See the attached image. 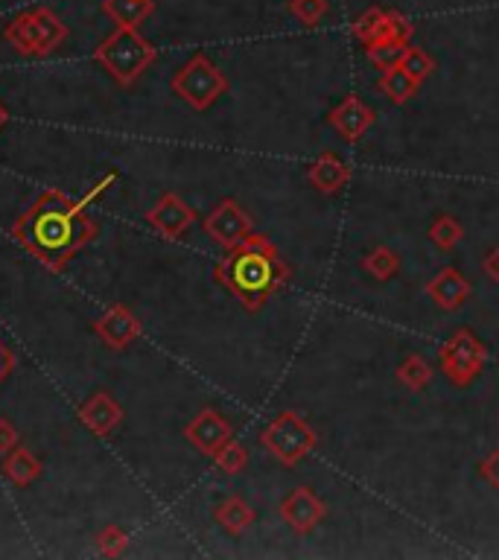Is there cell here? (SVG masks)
I'll use <instances>...</instances> for the list:
<instances>
[{
	"label": "cell",
	"instance_id": "cell-15",
	"mask_svg": "<svg viewBox=\"0 0 499 560\" xmlns=\"http://www.w3.org/2000/svg\"><path fill=\"white\" fill-rule=\"evenodd\" d=\"M427 295L447 313H456L470 298V280L464 278L456 266H444L435 278L427 283Z\"/></svg>",
	"mask_w": 499,
	"mask_h": 560
},
{
	"label": "cell",
	"instance_id": "cell-31",
	"mask_svg": "<svg viewBox=\"0 0 499 560\" xmlns=\"http://www.w3.org/2000/svg\"><path fill=\"white\" fill-rule=\"evenodd\" d=\"M18 447V429L6 418H0V458Z\"/></svg>",
	"mask_w": 499,
	"mask_h": 560
},
{
	"label": "cell",
	"instance_id": "cell-10",
	"mask_svg": "<svg viewBox=\"0 0 499 560\" xmlns=\"http://www.w3.org/2000/svg\"><path fill=\"white\" fill-rule=\"evenodd\" d=\"M184 438L199 450L202 455L214 458L231 438H234V426L225 415H219L216 409H202L196 418L184 426Z\"/></svg>",
	"mask_w": 499,
	"mask_h": 560
},
{
	"label": "cell",
	"instance_id": "cell-26",
	"mask_svg": "<svg viewBox=\"0 0 499 560\" xmlns=\"http://www.w3.org/2000/svg\"><path fill=\"white\" fill-rule=\"evenodd\" d=\"M383 21H386V9L371 6L368 12H362L357 21H354V38L368 47L371 41H377L380 33H383Z\"/></svg>",
	"mask_w": 499,
	"mask_h": 560
},
{
	"label": "cell",
	"instance_id": "cell-30",
	"mask_svg": "<svg viewBox=\"0 0 499 560\" xmlns=\"http://www.w3.org/2000/svg\"><path fill=\"white\" fill-rule=\"evenodd\" d=\"M479 473H482V479L491 485L494 490H499V447L494 453L488 455V458H482V464H479Z\"/></svg>",
	"mask_w": 499,
	"mask_h": 560
},
{
	"label": "cell",
	"instance_id": "cell-4",
	"mask_svg": "<svg viewBox=\"0 0 499 560\" xmlns=\"http://www.w3.org/2000/svg\"><path fill=\"white\" fill-rule=\"evenodd\" d=\"M68 38V27L50 6H36L21 12L3 27V41L21 56H47Z\"/></svg>",
	"mask_w": 499,
	"mask_h": 560
},
{
	"label": "cell",
	"instance_id": "cell-28",
	"mask_svg": "<svg viewBox=\"0 0 499 560\" xmlns=\"http://www.w3.org/2000/svg\"><path fill=\"white\" fill-rule=\"evenodd\" d=\"M400 68L406 70L418 85H424L429 76L435 73V59L429 56L427 50H421V47H409V53H406V59L400 62Z\"/></svg>",
	"mask_w": 499,
	"mask_h": 560
},
{
	"label": "cell",
	"instance_id": "cell-13",
	"mask_svg": "<svg viewBox=\"0 0 499 560\" xmlns=\"http://www.w3.org/2000/svg\"><path fill=\"white\" fill-rule=\"evenodd\" d=\"M327 123H330V129H336L348 143H359V140L371 132V126L377 123V114H374L371 105L362 103L359 97H345L342 103L327 114Z\"/></svg>",
	"mask_w": 499,
	"mask_h": 560
},
{
	"label": "cell",
	"instance_id": "cell-32",
	"mask_svg": "<svg viewBox=\"0 0 499 560\" xmlns=\"http://www.w3.org/2000/svg\"><path fill=\"white\" fill-rule=\"evenodd\" d=\"M15 365H18V356L12 353V348H6V345L0 342V383L15 371Z\"/></svg>",
	"mask_w": 499,
	"mask_h": 560
},
{
	"label": "cell",
	"instance_id": "cell-21",
	"mask_svg": "<svg viewBox=\"0 0 499 560\" xmlns=\"http://www.w3.org/2000/svg\"><path fill=\"white\" fill-rule=\"evenodd\" d=\"M362 269L374 280L386 283V280H392L394 275L400 272V254L392 251L389 245H377V248H371V251L362 257Z\"/></svg>",
	"mask_w": 499,
	"mask_h": 560
},
{
	"label": "cell",
	"instance_id": "cell-34",
	"mask_svg": "<svg viewBox=\"0 0 499 560\" xmlns=\"http://www.w3.org/2000/svg\"><path fill=\"white\" fill-rule=\"evenodd\" d=\"M6 123H9V111H6V105L0 103V129H3Z\"/></svg>",
	"mask_w": 499,
	"mask_h": 560
},
{
	"label": "cell",
	"instance_id": "cell-18",
	"mask_svg": "<svg viewBox=\"0 0 499 560\" xmlns=\"http://www.w3.org/2000/svg\"><path fill=\"white\" fill-rule=\"evenodd\" d=\"M214 520L222 525L228 534H243L246 528L254 525L257 514H254V508H251L246 499H240V496H228V499H222V502L216 505Z\"/></svg>",
	"mask_w": 499,
	"mask_h": 560
},
{
	"label": "cell",
	"instance_id": "cell-16",
	"mask_svg": "<svg viewBox=\"0 0 499 560\" xmlns=\"http://www.w3.org/2000/svg\"><path fill=\"white\" fill-rule=\"evenodd\" d=\"M307 178H310V184H313L319 193H324V196H336V193H342V190L348 187V181H351V167H348L336 152H321L319 158L310 164Z\"/></svg>",
	"mask_w": 499,
	"mask_h": 560
},
{
	"label": "cell",
	"instance_id": "cell-5",
	"mask_svg": "<svg viewBox=\"0 0 499 560\" xmlns=\"http://www.w3.org/2000/svg\"><path fill=\"white\" fill-rule=\"evenodd\" d=\"M260 444L275 455L281 464L295 467V464H301L307 455L316 450L319 435L298 412L289 409V412H281V415H275L266 423V429L260 435Z\"/></svg>",
	"mask_w": 499,
	"mask_h": 560
},
{
	"label": "cell",
	"instance_id": "cell-25",
	"mask_svg": "<svg viewBox=\"0 0 499 560\" xmlns=\"http://www.w3.org/2000/svg\"><path fill=\"white\" fill-rule=\"evenodd\" d=\"M286 9L304 27H319L321 21L327 18V12H330V0H289Z\"/></svg>",
	"mask_w": 499,
	"mask_h": 560
},
{
	"label": "cell",
	"instance_id": "cell-24",
	"mask_svg": "<svg viewBox=\"0 0 499 560\" xmlns=\"http://www.w3.org/2000/svg\"><path fill=\"white\" fill-rule=\"evenodd\" d=\"M429 240L438 245L441 251H453L464 240L462 222L450 213H438L429 225Z\"/></svg>",
	"mask_w": 499,
	"mask_h": 560
},
{
	"label": "cell",
	"instance_id": "cell-17",
	"mask_svg": "<svg viewBox=\"0 0 499 560\" xmlns=\"http://www.w3.org/2000/svg\"><path fill=\"white\" fill-rule=\"evenodd\" d=\"M0 470H3V476L15 488H27V485H33L38 476H41L44 467H41V461L27 447H15V450H9V453L3 455Z\"/></svg>",
	"mask_w": 499,
	"mask_h": 560
},
{
	"label": "cell",
	"instance_id": "cell-20",
	"mask_svg": "<svg viewBox=\"0 0 499 560\" xmlns=\"http://www.w3.org/2000/svg\"><path fill=\"white\" fill-rule=\"evenodd\" d=\"M380 91H383L394 105H406L421 91V85L397 65V68L383 70V76H380Z\"/></svg>",
	"mask_w": 499,
	"mask_h": 560
},
{
	"label": "cell",
	"instance_id": "cell-19",
	"mask_svg": "<svg viewBox=\"0 0 499 560\" xmlns=\"http://www.w3.org/2000/svg\"><path fill=\"white\" fill-rule=\"evenodd\" d=\"M152 9H155L152 0H103V12L108 18L117 27H129V30H138L152 15Z\"/></svg>",
	"mask_w": 499,
	"mask_h": 560
},
{
	"label": "cell",
	"instance_id": "cell-2",
	"mask_svg": "<svg viewBox=\"0 0 499 560\" xmlns=\"http://www.w3.org/2000/svg\"><path fill=\"white\" fill-rule=\"evenodd\" d=\"M214 278L249 310L257 313L286 280L292 278V269L278 248L263 234H251L249 240L228 251L225 260H219Z\"/></svg>",
	"mask_w": 499,
	"mask_h": 560
},
{
	"label": "cell",
	"instance_id": "cell-6",
	"mask_svg": "<svg viewBox=\"0 0 499 560\" xmlns=\"http://www.w3.org/2000/svg\"><path fill=\"white\" fill-rule=\"evenodd\" d=\"M170 85L176 97H181L193 111H208L228 91V76L205 53H196L184 68L173 73Z\"/></svg>",
	"mask_w": 499,
	"mask_h": 560
},
{
	"label": "cell",
	"instance_id": "cell-3",
	"mask_svg": "<svg viewBox=\"0 0 499 560\" xmlns=\"http://www.w3.org/2000/svg\"><path fill=\"white\" fill-rule=\"evenodd\" d=\"M94 59L111 73V79L123 88L135 85L141 79L146 68L158 59V50L152 47V41H146L138 30L129 27H117L108 35L106 41H100V47L94 50Z\"/></svg>",
	"mask_w": 499,
	"mask_h": 560
},
{
	"label": "cell",
	"instance_id": "cell-9",
	"mask_svg": "<svg viewBox=\"0 0 499 560\" xmlns=\"http://www.w3.org/2000/svg\"><path fill=\"white\" fill-rule=\"evenodd\" d=\"M324 517H327V505L313 488L289 490L281 502V520L295 534H313Z\"/></svg>",
	"mask_w": 499,
	"mask_h": 560
},
{
	"label": "cell",
	"instance_id": "cell-29",
	"mask_svg": "<svg viewBox=\"0 0 499 560\" xmlns=\"http://www.w3.org/2000/svg\"><path fill=\"white\" fill-rule=\"evenodd\" d=\"M126 546H129V534H126L120 525H106V528L97 534V549H100V555H106V558H120V555L126 552Z\"/></svg>",
	"mask_w": 499,
	"mask_h": 560
},
{
	"label": "cell",
	"instance_id": "cell-23",
	"mask_svg": "<svg viewBox=\"0 0 499 560\" xmlns=\"http://www.w3.org/2000/svg\"><path fill=\"white\" fill-rule=\"evenodd\" d=\"M409 47H412V41H380V44H368V47H365V56H368V62H371L374 68L383 73V70L397 68V65L406 59Z\"/></svg>",
	"mask_w": 499,
	"mask_h": 560
},
{
	"label": "cell",
	"instance_id": "cell-11",
	"mask_svg": "<svg viewBox=\"0 0 499 560\" xmlns=\"http://www.w3.org/2000/svg\"><path fill=\"white\" fill-rule=\"evenodd\" d=\"M146 222L164 237V240H181L190 225L196 222V210L190 208L176 193H164L158 205L146 213Z\"/></svg>",
	"mask_w": 499,
	"mask_h": 560
},
{
	"label": "cell",
	"instance_id": "cell-8",
	"mask_svg": "<svg viewBox=\"0 0 499 560\" xmlns=\"http://www.w3.org/2000/svg\"><path fill=\"white\" fill-rule=\"evenodd\" d=\"M202 228H205V234H208L219 248H225V251L243 245L251 234H254V222H251L249 213L240 208L237 199H222V202L205 216Z\"/></svg>",
	"mask_w": 499,
	"mask_h": 560
},
{
	"label": "cell",
	"instance_id": "cell-27",
	"mask_svg": "<svg viewBox=\"0 0 499 560\" xmlns=\"http://www.w3.org/2000/svg\"><path fill=\"white\" fill-rule=\"evenodd\" d=\"M214 461L222 473L237 476V473H243V470H246V464H249V450L231 438V441H228V444H225V447L214 455Z\"/></svg>",
	"mask_w": 499,
	"mask_h": 560
},
{
	"label": "cell",
	"instance_id": "cell-22",
	"mask_svg": "<svg viewBox=\"0 0 499 560\" xmlns=\"http://www.w3.org/2000/svg\"><path fill=\"white\" fill-rule=\"evenodd\" d=\"M429 380H432V368L421 353H409L397 368V383L415 391V394H421L429 385Z\"/></svg>",
	"mask_w": 499,
	"mask_h": 560
},
{
	"label": "cell",
	"instance_id": "cell-12",
	"mask_svg": "<svg viewBox=\"0 0 499 560\" xmlns=\"http://www.w3.org/2000/svg\"><path fill=\"white\" fill-rule=\"evenodd\" d=\"M94 333L100 336V342L111 350H126L138 336L143 333L138 315L132 313L126 304H114L106 313L94 321Z\"/></svg>",
	"mask_w": 499,
	"mask_h": 560
},
{
	"label": "cell",
	"instance_id": "cell-7",
	"mask_svg": "<svg viewBox=\"0 0 499 560\" xmlns=\"http://www.w3.org/2000/svg\"><path fill=\"white\" fill-rule=\"evenodd\" d=\"M485 359H488V348L467 327L456 330L438 350L441 371L450 380V385H456V388H467V385L476 383L482 368H485Z\"/></svg>",
	"mask_w": 499,
	"mask_h": 560
},
{
	"label": "cell",
	"instance_id": "cell-14",
	"mask_svg": "<svg viewBox=\"0 0 499 560\" xmlns=\"http://www.w3.org/2000/svg\"><path fill=\"white\" fill-rule=\"evenodd\" d=\"M79 420L82 426L97 435V438H108L111 432L120 429L123 423V406L108 394V391H97L91 394L82 406H79Z\"/></svg>",
	"mask_w": 499,
	"mask_h": 560
},
{
	"label": "cell",
	"instance_id": "cell-33",
	"mask_svg": "<svg viewBox=\"0 0 499 560\" xmlns=\"http://www.w3.org/2000/svg\"><path fill=\"white\" fill-rule=\"evenodd\" d=\"M482 269H485V275L494 280V283H499V248H491V251L485 254Z\"/></svg>",
	"mask_w": 499,
	"mask_h": 560
},
{
	"label": "cell",
	"instance_id": "cell-1",
	"mask_svg": "<svg viewBox=\"0 0 499 560\" xmlns=\"http://www.w3.org/2000/svg\"><path fill=\"white\" fill-rule=\"evenodd\" d=\"M117 181V173H108L91 193L79 202L62 190H41L27 210L15 219V240L24 245L47 269L62 272L76 251L97 240L100 228L88 216V205L103 196L108 184Z\"/></svg>",
	"mask_w": 499,
	"mask_h": 560
}]
</instances>
